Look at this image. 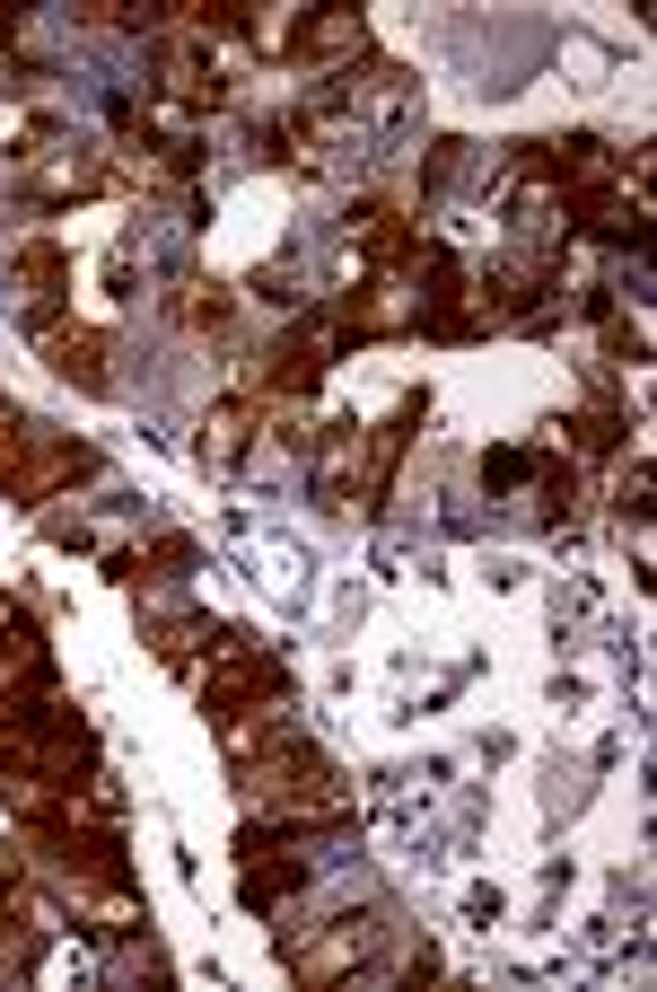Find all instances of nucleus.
<instances>
[{
	"mask_svg": "<svg viewBox=\"0 0 657 992\" xmlns=\"http://www.w3.org/2000/svg\"><path fill=\"white\" fill-rule=\"evenodd\" d=\"M53 370L80 378V386H97V352H88V343H53Z\"/></svg>",
	"mask_w": 657,
	"mask_h": 992,
	"instance_id": "obj_1",
	"label": "nucleus"
}]
</instances>
